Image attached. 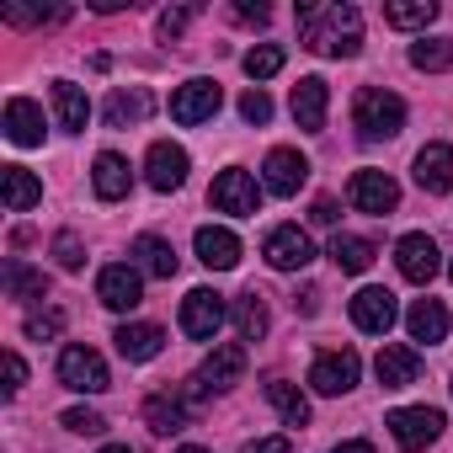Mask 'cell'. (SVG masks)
Listing matches in <instances>:
<instances>
[{
  "mask_svg": "<svg viewBox=\"0 0 453 453\" xmlns=\"http://www.w3.org/2000/svg\"><path fill=\"white\" fill-rule=\"evenodd\" d=\"M150 112H155V96H150L144 86H134V91H112V96H107V107H102L107 128H128V123H144Z\"/></svg>",
  "mask_w": 453,
  "mask_h": 453,
  "instance_id": "83f0119b",
  "label": "cell"
},
{
  "mask_svg": "<svg viewBox=\"0 0 453 453\" xmlns=\"http://www.w3.org/2000/svg\"><path fill=\"white\" fill-rule=\"evenodd\" d=\"M241 379H246V347H241V342H213V352H208V357H203V368L192 373L187 395H192V405H203L208 395L235 389Z\"/></svg>",
  "mask_w": 453,
  "mask_h": 453,
  "instance_id": "3957f363",
  "label": "cell"
},
{
  "mask_svg": "<svg viewBox=\"0 0 453 453\" xmlns=\"http://www.w3.org/2000/svg\"><path fill=\"white\" fill-rule=\"evenodd\" d=\"M241 65H246V75H251V81H273V75L283 70V49H278V43H257Z\"/></svg>",
  "mask_w": 453,
  "mask_h": 453,
  "instance_id": "d590c367",
  "label": "cell"
},
{
  "mask_svg": "<svg viewBox=\"0 0 453 453\" xmlns=\"http://www.w3.org/2000/svg\"><path fill=\"white\" fill-rule=\"evenodd\" d=\"M373 373H379V384H384V389H405V384H416L421 357H416V347L384 342V347H379V357H373Z\"/></svg>",
  "mask_w": 453,
  "mask_h": 453,
  "instance_id": "ffe728a7",
  "label": "cell"
},
{
  "mask_svg": "<svg viewBox=\"0 0 453 453\" xmlns=\"http://www.w3.org/2000/svg\"><path fill=\"white\" fill-rule=\"evenodd\" d=\"M54 257H59V267H65V273H81V267H86V251H81V235H75V230H65V235L54 241Z\"/></svg>",
  "mask_w": 453,
  "mask_h": 453,
  "instance_id": "f35d334b",
  "label": "cell"
},
{
  "mask_svg": "<svg viewBox=\"0 0 453 453\" xmlns=\"http://www.w3.org/2000/svg\"><path fill=\"white\" fill-rule=\"evenodd\" d=\"M304 181H310V160H304L299 150L278 144V150L267 155V165H262V187H267L273 197H294Z\"/></svg>",
  "mask_w": 453,
  "mask_h": 453,
  "instance_id": "5bb4252c",
  "label": "cell"
},
{
  "mask_svg": "<svg viewBox=\"0 0 453 453\" xmlns=\"http://www.w3.org/2000/svg\"><path fill=\"white\" fill-rule=\"evenodd\" d=\"M91 187H96V197H102V203L128 197V187H134L128 160H123V155H112V150H102V155H96V165H91Z\"/></svg>",
  "mask_w": 453,
  "mask_h": 453,
  "instance_id": "603a6c76",
  "label": "cell"
},
{
  "mask_svg": "<svg viewBox=\"0 0 453 453\" xmlns=\"http://www.w3.org/2000/svg\"><path fill=\"white\" fill-rule=\"evenodd\" d=\"M352 128H357V139H395L400 128H405V102L395 96V91H384V86H363L357 96H352Z\"/></svg>",
  "mask_w": 453,
  "mask_h": 453,
  "instance_id": "7a4b0ae2",
  "label": "cell"
},
{
  "mask_svg": "<svg viewBox=\"0 0 453 453\" xmlns=\"http://www.w3.org/2000/svg\"><path fill=\"white\" fill-rule=\"evenodd\" d=\"M192 246H197V262L208 273H230L241 262V241H235V230H224V224H203Z\"/></svg>",
  "mask_w": 453,
  "mask_h": 453,
  "instance_id": "ac0fdd59",
  "label": "cell"
},
{
  "mask_svg": "<svg viewBox=\"0 0 453 453\" xmlns=\"http://www.w3.org/2000/svg\"><path fill=\"white\" fill-rule=\"evenodd\" d=\"M192 395L187 389H160V395H150L144 400V421H150V432H160V437H171V432H181L187 421H192Z\"/></svg>",
  "mask_w": 453,
  "mask_h": 453,
  "instance_id": "e0dca14e",
  "label": "cell"
},
{
  "mask_svg": "<svg viewBox=\"0 0 453 453\" xmlns=\"http://www.w3.org/2000/svg\"><path fill=\"white\" fill-rule=\"evenodd\" d=\"M315 299H320V294H315V288H304V294H299V299H294V304H299V310H304V315H315Z\"/></svg>",
  "mask_w": 453,
  "mask_h": 453,
  "instance_id": "7dc6e473",
  "label": "cell"
},
{
  "mask_svg": "<svg viewBox=\"0 0 453 453\" xmlns=\"http://www.w3.org/2000/svg\"><path fill=\"white\" fill-rule=\"evenodd\" d=\"M448 278H453V267H448Z\"/></svg>",
  "mask_w": 453,
  "mask_h": 453,
  "instance_id": "816d5d0a",
  "label": "cell"
},
{
  "mask_svg": "<svg viewBox=\"0 0 453 453\" xmlns=\"http://www.w3.org/2000/svg\"><path fill=\"white\" fill-rule=\"evenodd\" d=\"M416 187L421 192H453V150L448 144H426L416 155Z\"/></svg>",
  "mask_w": 453,
  "mask_h": 453,
  "instance_id": "484cf974",
  "label": "cell"
},
{
  "mask_svg": "<svg viewBox=\"0 0 453 453\" xmlns=\"http://www.w3.org/2000/svg\"><path fill=\"white\" fill-rule=\"evenodd\" d=\"M0 197H6L12 213H27V208L43 203V181L27 165H6V171H0Z\"/></svg>",
  "mask_w": 453,
  "mask_h": 453,
  "instance_id": "4316f807",
  "label": "cell"
},
{
  "mask_svg": "<svg viewBox=\"0 0 453 453\" xmlns=\"http://www.w3.org/2000/svg\"><path fill=\"white\" fill-rule=\"evenodd\" d=\"M187 150L181 144H171V139H155L150 144V155H144V176H150V187L155 192H176L181 181H187Z\"/></svg>",
  "mask_w": 453,
  "mask_h": 453,
  "instance_id": "9a60e30c",
  "label": "cell"
},
{
  "mask_svg": "<svg viewBox=\"0 0 453 453\" xmlns=\"http://www.w3.org/2000/svg\"><path fill=\"white\" fill-rule=\"evenodd\" d=\"M219 107H224V91H219L213 81H187V86L171 91V123H181V128L208 123Z\"/></svg>",
  "mask_w": 453,
  "mask_h": 453,
  "instance_id": "ba28073f",
  "label": "cell"
},
{
  "mask_svg": "<svg viewBox=\"0 0 453 453\" xmlns=\"http://www.w3.org/2000/svg\"><path fill=\"white\" fill-rule=\"evenodd\" d=\"M102 453H134V448H128V442H112V448H102Z\"/></svg>",
  "mask_w": 453,
  "mask_h": 453,
  "instance_id": "f907efd6",
  "label": "cell"
},
{
  "mask_svg": "<svg viewBox=\"0 0 453 453\" xmlns=\"http://www.w3.org/2000/svg\"><path fill=\"white\" fill-rule=\"evenodd\" d=\"M310 219H315V224H336V203H331V197H320V203H315V213H310Z\"/></svg>",
  "mask_w": 453,
  "mask_h": 453,
  "instance_id": "bcb514c9",
  "label": "cell"
},
{
  "mask_svg": "<svg viewBox=\"0 0 453 453\" xmlns=\"http://www.w3.org/2000/svg\"><path fill=\"white\" fill-rule=\"evenodd\" d=\"M267 326H273V320H267V299H262L257 288H251V294H241V299H235V331H241L246 342H262V336H267Z\"/></svg>",
  "mask_w": 453,
  "mask_h": 453,
  "instance_id": "1f68e13d",
  "label": "cell"
},
{
  "mask_svg": "<svg viewBox=\"0 0 453 453\" xmlns=\"http://www.w3.org/2000/svg\"><path fill=\"white\" fill-rule=\"evenodd\" d=\"M432 17H437V0H389V6H384V22L400 27V33H416Z\"/></svg>",
  "mask_w": 453,
  "mask_h": 453,
  "instance_id": "d6a6232c",
  "label": "cell"
},
{
  "mask_svg": "<svg viewBox=\"0 0 453 453\" xmlns=\"http://www.w3.org/2000/svg\"><path fill=\"white\" fill-rule=\"evenodd\" d=\"M357 373H363V357H357L352 347L320 352L315 368H310V389H315V395H347V389L357 384Z\"/></svg>",
  "mask_w": 453,
  "mask_h": 453,
  "instance_id": "8fae6325",
  "label": "cell"
},
{
  "mask_svg": "<svg viewBox=\"0 0 453 453\" xmlns=\"http://www.w3.org/2000/svg\"><path fill=\"white\" fill-rule=\"evenodd\" d=\"M347 197H352V208L357 213H395L400 208V181L389 176V171H357L352 181H347Z\"/></svg>",
  "mask_w": 453,
  "mask_h": 453,
  "instance_id": "9c48e42d",
  "label": "cell"
},
{
  "mask_svg": "<svg viewBox=\"0 0 453 453\" xmlns=\"http://www.w3.org/2000/svg\"><path fill=\"white\" fill-rule=\"evenodd\" d=\"M176 453H208V448H197V442H181V448H176Z\"/></svg>",
  "mask_w": 453,
  "mask_h": 453,
  "instance_id": "681fc988",
  "label": "cell"
},
{
  "mask_svg": "<svg viewBox=\"0 0 453 453\" xmlns=\"http://www.w3.org/2000/svg\"><path fill=\"white\" fill-rule=\"evenodd\" d=\"M246 453H294V442L288 437H257V442H246Z\"/></svg>",
  "mask_w": 453,
  "mask_h": 453,
  "instance_id": "f6af8a7d",
  "label": "cell"
},
{
  "mask_svg": "<svg viewBox=\"0 0 453 453\" xmlns=\"http://www.w3.org/2000/svg\"><path fill=\"white\" fill-rule=\"evenodd\" d=\"M128 257H134V267H139L144 278H176V267H181L176 246H171V241H160V235H139Z\"/></svg>",
  "mask_w": 453,
  "mask_h": 453,
  "instance_id": "cb8c5ba5",
  "label": "cell"
},
{
  "mask_svg": "<svg viewBox=\"0 0 453 453\" xmlns=\"http://www.w3.org/2000/svg\"><path fill=\"white\" fill-rule=\"evenodd\" d=\"M299 38L310 54H326V59H352L363 49V12L357 6H299Z\"/></svg>",
  "mask_w": 453,
  "mask_h": 453,
  "instance_id": "6da1fadb",
  "label": "cell"
},
{
  "mask_svg": "<svg viewBox=\"0 0 453 453\" xmlns=\"http://www.w3.org/2000/svg\"><path fill=\"white\" fill-rule=\"evenodd\" d=\"M331 453H373V442H342V448H331Z\"/></svg>",
  "mask_w": 453,
  "mask_h": 453,
  "instance_id": "c3c4849f",
  "label": "cell"
},
{
  "mask_svg": "<svg viewBox=\"0 0 453 453\" xmlns=\"http://www.w3.org/2000/svg\"><path fill=\"white\" fill-rule=\"evenodd\" d=\"M96 299H102L107 310L128 315V310L144 299V273H139L134 262H112V267H102V273H96Z\"/></svg>",
  "mask_w": 453,
  "mask_h": 453,
  "instance_id": "30bf717a",
  "label": "cell"
},
{
  "mask_svg": "<svg viewBox=\"0 0 453 453\" xmlns=\"http://www.w3.org/2000/svg\"><path fill=\"white\" fill-rule=\"evenodd\" d=\"M241 118H246V123H267V118H273V96H267L262 86H251V91L241 96Z\"/></svg>",
  "mask_w": 453,
  "mask_h": 453,
  "instance_id": "60d3db41",
  "label": "cell"
},
{
  "mask_svg": "<svg viewBox=\"0 0 453 453\" xmlns=\"http://www.w3.org/2000/svg\"><path fill=\"white\" fill-rule=\"evenodd\" d=\"M43 107L38 102H27V96H12L6 102V139L12 144H22V150H33V144H43Z\"/></svg>",
  "mask_w": 453,
  "mask_h": 453,
  "instance_id": "44dd1931",
  "label": "cell"
},
{
  "mask_svg": "<svg viewBox=\"0 0 453 453\" xmlns=\"http://www.w3.org/2000/svg\"><path fill=\"white\" fill-rule=\"evenodd\" d=\"M59 384L65 389H75V395H102L107 384H112V373H107V363H102V352L96 347H65L59 352Z\"/></svg>",
  "mask_w": 453,
  "mask_h": 453,
  "instance_id": "5b68a950",
  "label": "cell"
},
{
  "mask_svg": "<svg viewBox=\"0 0 453 453\" xmlns=\"http://www.w3.org/2000/svg\"><path fill=\"white\" fill-rule=\"evenodd\" d=\"M65 331V310H38V315H27V336L33 342H54Z\"/></svg>",
  "mask_w": 453,
  "mask_h": 453,
  "instance_id": "74e56055",
  "label": "cell"
},
{
  "mask_svg": "<svg viewBox=\"0 0 453 453\" xmlns=\"http://www.w3.org/2000/svg\"><path fill=\"white\" fill-rule=\"evenodd\" d=\"M65 426H70V432H81V437H96V432H107L102 411H91V405H75V411H65Z\"/></svg>",
  "mask_w": 453,
  "mask_h": 453,
  "instance_id": "ab89813d",
  "label": "cell"
},
{
  "mask_svg": "<svg viewBox=\"0 0 453 453\" xmlns=\"http://www.w3.org/2000/svg\"><path fill=\"white\" fill-rule=\"evenodd\" d=\"M118 352L128 357V363H150V357H160V347H165V331L160 326H150V320H134V326H118Z\"/></svg>",
  "mask_w": 453,
  "mask_h": 453,
  "instance_id": "d4e9b609",
  "label": "cell"
},
{
  "mask_svg": "<svg viewBox=\"0 0 453 453\" xmlns=\"http://www.w3.org/2000/svg\"><path fill=\"white\" fill-rule=\"evenodd\" d=\"M326 112H331V86H326L320 75H304V81L294 86V123H299L304 134H320V128H326Z\"/></svg>",
  "mask_w": 453,
  "mask_h": 453,
  "instance_id": "d6986e66",
  "label": "cell"
},
{
  "mask_svg": "<svg viewBox=\"0 0 453 453\" xmlns=\"http://www.w3.org/2000/svg\"><path fill=\"white\" fill-rule=\"evenodd\" d=\"M0 278H6V294H12V299H49V278L33 273V267H22L17 257L0 267Z\"/></svg>",
  "mask_w": 453,
  "mask_h": 453,
  "instance_id": "836d02e7",
  "label": "cell"
},
{
  "mask_svg": "<svg viewBox=\"0 0 453 453\" xmlns=\"http://www.w3.org/2000/svg\"><path fill=\"white\" fill-rule=\"evenodd\" d=\"M22 384H27V363H22L17 352H6V400H12Z\"/></svg>",
  "mask_w": 453,
  "mask_h": 453,
  "instance_id": "7bdbcfd3",
  "label": "cell"
},
{
  "mask_svg": "<svg viewBox=\"0 0 453 453\" xmlns=\"http://www.w3.org/2000/svg\"><path fill=\"white\" fill-rule=\"evenodd\" d=\"M389 437L405 448V453H421L426 442H437L442 437V411H432V405H400V411H389Z\"/></svg>",
  "mask_w": 453,
  "mask_h": 453,
  "instance_id": "8992f818",
  "label": "cell"
},
{
  "mask_svg": "<svg viewBox=\"0 0 453 453\" xmlns=\"http://www.w3.org/2000/svg\"><path fill=\"white\" fill-rule=\"evenodd\" d=\"M235 17H241V22H251V27H267V22H273V12H267V6H251V0H241Z\"/></svg>",
  "mask_w": 453,
  "mask_h": 453,
  "instance_id": "ee69618b",
  "label": "cell"
},
{
  "mask_svg": "<svg viewBox=\"0 0 453 453\" xmlns=\"http://www.w3.org/2000/svg\"><path fill=\"white\" fill-rule=\"evenodd\" d=\"M0 17L17 22V27H38V22H65L70 12H65V6H6Z\"/></svg>",
  "mask_w": 453,
  "mask_h": 453,
  "instance_id": "8d00e7d4",
  "label": "cell"
},
{
  "mask_svg": "<svg viewBox=\"0 0 453 453\" xmlns=\"http://www.w3.org/2000/svg\"><path fill=\"white\" fill-rule=\"evenodd\" d=\"M395 294L389 288H357L352 294V326L357 331H368V336H389V326H395Z\"/></svg>",
  "mask_w": 453,
  "mask_h": 453,
  "instance_id": "2e32d148",
  "label": "cell"
},
{
  "mask_svg": "<svg viewBox=\"0 0 453 453\" xmlns=\"http://www.w3.org/2000/svg\"><path fill=\"white\" fill-rule=\"evenodd\" d=\"M437 257H442L437 241L421 235V230H416V235H400V246H395V267H400V278H405V283H421V288L437 278V267H442Z\"/></svg>",
  "mask_w": 453,
  "mask_h": 453,
  "instance_id": "4fadbf2b",
  "label": "cell"
},
{
  "mask_svg": "<svg viewBox=\"0 0 453 453\" xmlns=\"http://www.w3.org/2000/svg\"><path fill=\"white\" fill-rule=\"evenodd\" d=\"M192 17H197V6H171V12H160V22H155V27H160V38H181Z\"/></svg>",
  "mask_w": 453,
  "mask_h": 453,
  "instance_id": "b9f144b4",
  "label": "cell"
},
{
  "mask_svg": "<svg viewBox=\"0 0 453 453\" xmlns=\"http://www.w3.org/2000/svg\"><path fill=\"white\" fill-rule=\"evenodd\" d=\"M262 257H267V267H278V273H299V267L315 262V246H310V235L299 230V224H278V230L262 241Z\"/></svg>",
  "mask_w": 453,
  "mask_h": 453,
  "instance_id": "7c38bea8",
  "label": "cell"
},
{
  "mask_svg": "<svg viewBox=\"0 0 453 453\" xmlns=\"http://www.w3.org/2000/svg\"><path fill=\"white\" fill-rule=\"evenodd\" d=\"M267 400H273V411L283 416V426H304V421H310V400L299 395V384L273 379V384H267Z\"/></svg>",
  "mask_w": 453,
  "mask_h": 453,
  "instance_id": "4dcf8cb0",
  "label": "cell"
},
{
  "mask_svg": "<svg viewBox=\"0 0 453 453\" xmlns=\"http://www.w3.org/2000/svg\"><path fill=\"white\" fill-rule=\"evenodd\" d=\"M411 65L426 70V75L448 70V65H453V38H426V33H421V38L411 43Z\"/></svg>",
  "mask_w": 453,
  "mask_h": 453,
  "instance_id": "e575fe53",
  "label": "cell"
},
{
  "mask_svg": "<svg viewBox=\"0 0 453 453\" xmlns=\"http://www.w3.org/2000/svg\"><path fill=\"white\" fill-rule=\"evenodd\" d=\"M342 273H368L373 267V257H379V246L373 241H363V235H331V251H326Z\"/></svg>",
  "mask_w": 453,
  "mask_h": 453,
  "instance_id": "f546056e",
  "label": "cell"
},
{
  "mask_svg": "<svg viewBox=\"0 0 453 453\" xmlns=\"http://www.w3.org/2000/svg\"><path fill=\"white\" fill-rule=\"evenodd\" d=\"M208 203H213L219 213L251 219V213L262 208V187H257V176H251V171L230 165V171H219V176H213V187H208Z\"/></svg>",
  "mask_w": 453,
  "mask_h": 453,
  "instance_id": "277c9868",
  "label": "cell"
},
{
  "mask_svg": "<svg viewBox=\"0 0 453 453\" xmlns=\"http://www.w3.org/2000/svg\"><path fill=\"white\" fill-rule=\"evenodd\" d=\"M49 102H54V118H59L65 134H86L91 102H86V91H81L75 81H54V86H49Z\"/></svg>",
  "mask_w": 453,
  "mask_h": 453,
  "instance_id": "7402d4cb",
  "label": "cell"
},
{
  "mask_svg": "<svg viewBox=\"0 0 453 453\" xmlns=\"http://www.w3.org/2000/svg\"><path fill=\"white\" fill-rule=\"evenodd\" d=\"M405 331H411V342L437 347V342L448 336V310H442L437 299H416V304L405 310Z\"/></svg>",
  "mask_w": 453,
  "mask_h": 453,
  "instance_id": "f1b7e54d",
  "label": "cell"
},
{
  "mask_svg": "<svg viewBox=\"0 0 453 453\" xmlns=\"http://www.w3.org/2000/svg\"><path fill=\"white\" fill-rule=\"evenodd\" d=\"M224 315H230V304H224V294H213V288H192L181 299V331L192 342H213L219 326H224Z\"/></svg>",
  "mask_w": 453,
  "mask_h": 453,
  "instance_id": "52a82bcc",
  "label": "cell"
}]
</instances>
